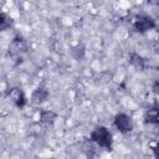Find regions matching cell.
I'll return each mask as SVG.
<instances>
[{"mask_svg":"<svg viewBox=\"0 0 159 159\" xmlns=\"http://www.w3.org/2000/svg\"><path fill=\"white\" fill-rule=\"evenodd\" d=\"M154 27V21L150 17H138L134 22V29L138 32H145Z\"/></svg>","mask_w":159,"mask_h":159,"instance_id":"cell-3","label":"cell"},{"mask_svg":"<svg viewBox=\"0 0 159 159\" xmlns=\"http://www.w3.org/2000/svg\"><path fill=\"white\" fill-rule=\"evenodd\" d=\"M154 155H155L157 158H159V144L154 148Z\"/></svg>","mask_w":159,"mask_h":159,"instance_id":"cell-12","label":"cell"},{"mask_svg":"<svg viewBox=\"0 0 159 159\" xmlns=\"http://www.w3.org/2000/svg\"><path fill=\"white\" fill-rule=\"evenodd\" d=\"M130 63H132L137 70H143V67H144V61H143V58H142L139 55H135V53H133V55L130 56Z\"/></svg>","mask_w":159,"mask_h":159,"instance_id":"cell-6","label":"cell"},{"mask_svg":"<svg viewBox=\"0 0 159 159\" xmlns=\"http://www.w3.org/2000/svg\"><path fill=\"white\" fill-rule=\"evenodd\" d=\"M145 120L149 123H159V106H155L148 111L145 116Z\"/></svg>","mask_w":159,"mask_h":159,"instance_id":"cell-5","label":"cell"},{"mask_svg":"<svg viewBox=\"0 0 159 159\" xmlns=\"http://www.w3.org/2000/svg\"><path fill=\"white\" fill-rule=\"evenodd\" d=\"M71 53H72V56H73L75 58L80 60V58H82L83 55H84V47H83L82 45H78V46H76V47L72 48Z\"/></svg>","mask_w":159,"mask_h":159,"instance_id":"cell-10","label":"cell"},{"mask_svg":"<svg viewBox=\"0 0 159 159\" xmlns=\"http://www.w3.org/2000/svg\"><path fill=\"white\" fill-rule=\"evenodd\" d=\"M11 25V19L6 15V14H1V16H0V29L4 31V30H6L9 26Z\"/></svg>","mask_w":159,"mask_h":159,"instance_id":"cell-9","label":"cell"},{"mask_svg":"<svg viewBox=\"0 0 159 159\" xmlns=\"http://www.w3.org/2000/svg\"><path fill=\"white\" fill-rule=\"evenodd\" d=\"M150 4H154V5H159V0H149Z\"/></svg>","mask_w":159,"mask_h":159,"instance_id":"cell-13","label":"cell"},{"mask_svg":"<svg viewBox=\"0 0 159 159\" xmlns=\"http://www.w3.org/2000/svg\"><path fill=\"white\" fill-rule=\"evenodd\" d=\"M55 118H56V113H53L51 111H45V112L41 113V122L52 123Z\"/></svg>","mask_w":159,"mask_h":159,"instance_id":"cell-8","label":"cell"},{"mask_svg":"<svg viewBox=\"0 0 159 159\" xmlns=\"http://www.w3.org/2000/svg\"><path fill=\"white\" fill-rule=\"evenodd\" d=\"M114 125L117 127V129L122 133H128L133 129V122L132 118L127 114H117L114 118Z\"/></svg>","mask_w":159,"mask_h":159,"instance_id":"cell-2","label":"cell"},{"mask_svg":"<svg viewBox=\"0 0 159 159\" xmlns=\"http://www.w3.org/2000/svg\"><path fill=\"white\" fill-rule=\"evenodd\" d=\"M9 94H10V97L12 98L14 103H15L17 107H24V106H25V96H24V93H22L19 88L11 89Z\"/></svg>","mask_w":159,"mask_h":159,"instance_id":"cell-4","label":"cell"},{"mask_svg":"<svg viewBox=\"0 0 159 159\" xmlns=\"http://www.w3.org/2000/svg\"><path fill=\"white\" fill-rule=\"evenodd\" d=\"M153 92L155 94H159V80H157L154 82V84H153Z\"/></svg>","mask_w":159,"mask_h":159,"instance_id":"cell-11","label":"cell"},{"mask_svg":"<svg viewBox=\"0 0 159 159\" xmlns=\"http://www.w3.org/2000/svg\"><path fill=\"white\" fill-rule=\"evenodd\" d=\"M91 140L98 145L111 150L112 147V133L106 127H98L91 133Z\"/></svg>","mask_w":159,"mask_h":159,"instance_id":"cell-1","label":"cell"},{"mask_svg":"<svg viewBox=\"0 0 159 159\" xmlns=\"http://www.w3.org/2000/svg\"><path fill=\"white\" fill-rule=\"evenodd\" d=\"M47 96H48V93H47L46 89L39 88V89L34 93V99H35V102H43V101L47 99Z\"/></svg>","mask_w":159,"mask_h":159,"instance_id":"cell-7","label":"cell"}]
</instances>
